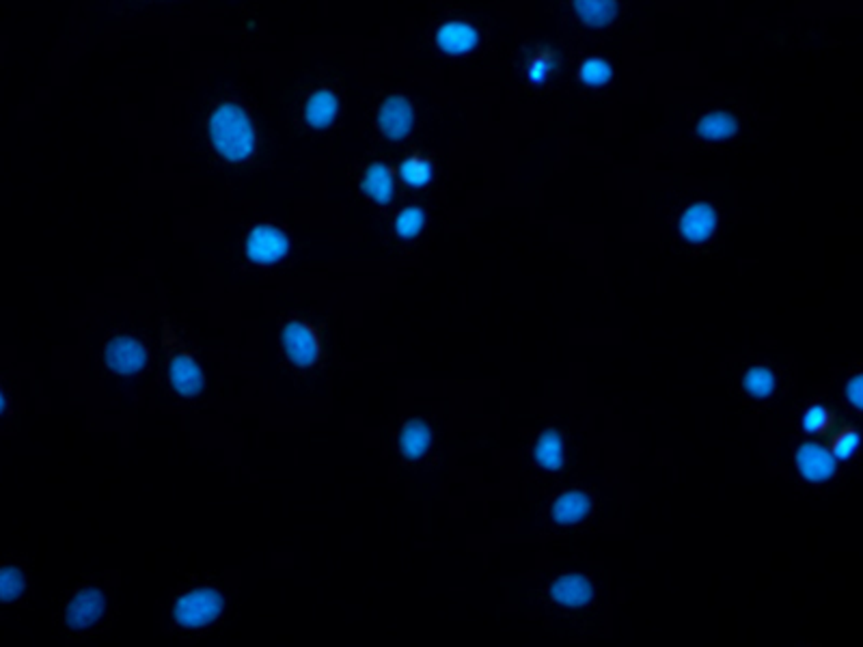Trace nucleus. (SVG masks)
Segmentation results:
<instances>
[{
  "label": "nucleus",
  "mask_w": 863,
  "mask_h": 647,
  "mask_svg": "<svg viewBox=\"0 0 863 647\" xmlns=\"http://www.w3.org/2000/svg\"><path fill=\"white\" fill-rule=\"evenodd\" d=\"M212 143L227 160L240 162L251 156L255 147V134L248 117L236 104H224L209 119Z\"/></svg>",
  "instance_id": "1"
},
{
  "label": "nucleus",
  "mask_w": 863,
  "mask_h": 647,
  "mask_svg": "<svg viewBox=\"0 0 863 647\" xmlns=\"http://www.w3.org/2000/svg\"><path fill=\"white\" fill-rule=\"evenodd\" d=\"M223 611V596L214 589H197L177 600L176 620L186 628H203Z\"/></svg>",
  "instance_id": "2"
},
{
  "label": "nucleus",
  "mask_w": 863,
  "mask_h": 647,
  "mask_svg": "<svg viewBox=\"0 0 863 647\" xmlns=\"http://www.w3.org/2000/svg\"><path fill=\"white\" fill-rule=\"evenodd\" d=\"M795 462L803 479L814 481V484L831 479L836 472V457L831 456L829 449L816 445V442H803L796 449Z\"/></svg>",
  "instance_id": "3"
},
{
  "label": "nucleus",
  "mask_w": 863,
  "mask_h": 647,
  "mask_svg": "<svg viewBox=\"0 0 863 647\" xmlns=\"http://www.w3.org/2000/svg\"><path fill=\"white\" fill-rule=\"evenodd\" d=\"M412 123H415V113H412L411 102L402 96L388 97L378 113V126H381L382 134L396 138V141L411 134Z\"/></svg>",
  "instance_id": "4"
},
{
  "label": "nucleus",
  "mask_w": 863,
  "mask_h": 647,
  "mask_svg": "<svg viewBox=\"0 0 863 647\" xmlns=\"http://www.w3.org/2000/svg\"><path fill=\"white\" fill-rule=\"evenodd\" d=\"M104 606H106V602H104L102 591L89 587V589L78 591L74 596V600L69 602L67 611H65V621L74 630L89 628V626L96 624L99 617H102Z\"/></svg>",
  "instance_id": "5"
},
{
  "label": "nucleus",
  "mask_w": 863,
  "mask_h": 647,
  "mask_svg": "<svg viewBox=\"0 0 863 647\" xmlns=\"http://www.w3.org/2000/svg\"><path fill=\"white\" fill-rule=\"evenodd\" d=\"M283 346H286L287 356L301 367L316 362L318 355H320V343H318L316 332L301 322H292L286 328V332H283Z\"/></svg>",
  "instance_id": "6"
},
{
  "label": "nucleus",
  "mask_w": 863,
  "mask_h": 647,
  "mask_svg": "<svg viewBox=\"0 0 863 647\" xmlns=\"http://www.w3.org/2000/svg\"><path fill=\"white\" fill-rule=\"evenodd\" d=\"M287 238L274 227H257L247 242L248 257L259 263H274L287 253Z\"/></svg>",
  "instance_id": "7"
},
{
  "label": "nucleus",
  "mask_w": 863,
  "mask_h": 647,
  "mask_svg": "<svg viewBox=\"0 0 863 647\" xmlns=\"http://www.w3.org/2000/svg\"><path fill=\"white\" fill-rule=\"evenodd\" d=\"M145 361H147V352H145L143 343L132 339V337H117V339L108 343L106 362L113 371L117 373L141 371Z\"/></svg>",
  "instance_id": "8"
},
{
  "label": "nucleus",
  "mask_w": 863,
  "mask_h": 647,
  "mask_svg": "<svg viewBox=\"0 0 863 647\" xmlns=\"http://www.w3.org/2000/svg\"><path fill=\"white\" fill-rule=\"evenodd\" d=\"M551 598L557 602V604L563 606H572V609H581V606L590 604L593 598V585L590 579L581 574H568L561 576L553 582L551 587Z\"/></svg>",
  "instance_id": "9"
},
{
  "label": "nucleus",
  "mask_w": 863,
  "mask_h": 647,
  "mask_svg": "<svg viewBox=\"0 0 863 647\" xmlns=\"http://www.w3.org/2000/svg\"><path fill=\"white\" fill-rule=\"evenodd\" d=\"M715 229L717 214L708 203H695L680 218V233L688 242H706Z\"/></svg>",
  "instance_id": "10"
},
{
  "label": "nucleus",
  "mask_w": 863,
  "mask_h": 647,
  "mask_svg": "<svg viewBox=\"0 0 863 647\" xmlns=\"http://www.w3.org/2000/svg\"><path fill=\"white\" fill-rule=\"evenodd\" d=\"M169 371H171L173 386H176V391L182 393V395L186 397L197 395V393L203 388V373L199 370L197 362H194L186 352H176V355H173Z\"/></svg>",
  "instance_id": "11"
},
{
  "label": "nucleus",
  "mask_w": 863,
  "mask_h": 647,
  "mask_svg": "<svg viewBox=\"0 0 863 647\" xmlns=\"http://www.w3.org/2000/svg\"><path fill=\"white\" fill-rule=\"evenodd\" d=\"M477 31L467 22L445 24L436 35L438 48L449 54H464L477 46Z\"/></svg>",
  "instance_id": "12"
},
{
  "label": "nucleus",
  "mask_w": 863,
  "mask_h": 647,
  "mask_svg": "<svg viewBox=\"0 0 863 647\" xmlns=\"http://www.w3.org/2000/svg\"><path fill=\"white\" fill-rule=\"evenodd\" d=\"M393 177H396V173H393L391 167H387V164H372L365 171V177H363V191L378 206H387L393 199V191H396Z\"/></svg>",
  "instance_id": "13"
},
{
  "label": "nucleus",
  "mask_w": 863,
  "mask_h": 647,
  "mask_svg": "<svg viewBox=\"0 0 863 647\" xmlns=\"http://www.w3.org/2000/svg\"><path fill=\"white\" fill-rule=\"evenodd\" d=\"M590 496L585 492H566L553 505V520L557 525H575V522L583 520V518L590 514Z\"/></svg>",
  "instance_id": "14"
},
{
  "label": "nucleus",
  "mask_w": 863,
  "mask_h": 647,
  "mask_svg": "<svg viewBox=\"0 0 863 647\" xmlns=\"http://www.w3.org/2000/svg\"><path fill=\"white\" fill-rule=\"evenodd\" d=\"M738 129V121L734 114L715 111L706 117H702V121L697 123V134L702 138H708V141H726V138H732Z\"/></svg>",
  "instance_id": "15"
},
{
  "label": "nucleus",
  "mask_w": 863,
  "mask_h": 647,
  "mask_svg": "<svg viewBox=\"0 0 863 647\" xmlns=\"http://www.w3.org/2000/svg\"><path fill=\"white\" fill-rule=\"evenodd\" d=\"M537 466L546 471H557L563 464V440L555 430H546L537 440L536 449H533Z\"/></svg>",
  "instance_id": "16"
},
{
  "label": "nucleus",
  "mask_w": 863,
  "mask_h": 647,
  "mask_svg": "<svg viewBox=\"0 0 863 647\" xmlns=\"http://www.w3.org/2000/svg\"><path fill=\"white\" fill-rule=\"evenodd\" d=\"M430 440H432V434L430 430H428L426 423L411 421L400 434V449L408 460H417V457H421L423 453L428 451Z\"/></svg>",
  "instance_id": "17"
},
{
  "label": "nucleus",
  "mask_w": 863,
  "mask_h": 647,
  "mask_svg": "<svg viewBox=\"0 0 863 647\" xmlns=\"http://www.w3.org/2000/svg\"><path fill=\"white\" fill-rule=\"evenodd\" d=\"M578 18L590 27H605L617 16V3L613 0H577L572 3Z\"/></svg>",
  "instance_id": "18"
},
{
  "label": "nucleus",
  "mask_w": 863,
  "mask_h": 647,
  "mask_svg": "<svg viewBox=\"0 0 863 647\" xmlns=\"http://www.w3.org/2000/svg\"><path fill=\"white\" fill-rule=\"evenodd\" d=\"M337 114V99L331 91H318L307 104V119L313 128H326Z\"/></svg>",
  "instance_id": "19"
},
{
  "label": "nucleus",
  "mask_w": 863,
  "mask_h": 647,
  "mask_svg": "<svg viewBox=\"0 0 863 647\" xmlns=\"http://www.w3.org/2000/svg\"><path fill=\"white\" fill-rule=\"evenodd\" d=\"M742 386L756 400H766L775 391V373L768 367H751L742 380Z\"/></svg>",
  "instance_id": "20"
},
{
  "label": "nucleus",
  "mask_w": 863,
  "mask_h": 647,
  "mask_svg": "<svg viewBox=\"0 0 863 647\" xmlns=\"http://www.w3.org/2000/svg\"><path fill=\"white\" fill-rule=\"evenodd\" d=\"M432 173H434L432 162L428 160V158L419 156V153H415V156H411V158H406V160H404V164L400 167L402 179L408 183V186H412V188L426 186V183L432 179Z\"/></svg>",
  "instance_id": "21"
},
{
  "label": "nucleus",
  "mask_w": 863,
  "mask_h": 647,
  "mask_svg": "<svg viewBox=\"0 0 863 647\" xmlns=\"http://www.w3.org/2000/svg\"><path fill=\"white\" fill-rule=\"evenodd\" d=\"M611 76H613L611 65L600 57L587 58V61H583L581 67H578V81L590 84V87H602V84L611 81Z\"/></svg>",
  "instance_id": "22"
},
{
  "label": "nucleus",
  "mask_w": 863,
  "mask_h": 647,
  "mask_svg": "<svg viewBox=\"0 0 863 647\" xmlns=\"http://www.w3.org/2000/svg\"><path fill=\"white\" fill-rule=\"evenodd\" d=\"M836 423V415L827 406L814 404L805 410L803 415V430L807 434H827Z\"/></svg>",
  "instance_id": "23"
},
{
  "label": "nucleus",
  "mask_w": 863,
  "mask_h": 647,
  "mask_svg": "<svg viewBox=\"0 0 863 647\" xmlns=\"http://www.w3.org/2000/svg\"><path fill=\"white\" fill-rule=\"evenodd\" d=\"M857 447H859V434H857V427L846 425L831 438L829 453L833 457H836V460H848V457H852V453L857 451Z\"/></svg>",
  "instance_id": "24"
},
{
  "label": "nucleus",
  "mask_w": 863,
  "mask_h": 647,
  "mask_svg": "<svg viewBox=\"0 0 863 647\" xmlns=\"http://www.w3.org/2000/svg\"><path fill=\"white\" fill-rule=\"evenodd\" d=\"M423 225H426V214H423L421 207H406V210H402L396 218L397 236L406 238V240L419 236Z\"/></svg>",
  "instance_id": "25"
},
{
  "label": "nucleus",
  "mask_w": 863,
  "mask_h": 647,
  "mask_svg": "<svg viewBox=\"0 0 863 647\" xmlns=\"http://www.w3.org/2000/svg\"><path fill=\"white\" fill-rule=\"evenodd\" d=\"M553 67H555V54L553 50H540L536 57L531 58V65H529V82L540 87V84L546 82V78L551 76Z\"/></svg>",
  "instance_id": "26"
},
{
  "label": "nucleus",
  "mask_w": 863,
  "mask_h": 647,
  "mask_svg": "<svg viewBox=\"0 0 863 647\" xmlns=\"http://www.w3.org/2000/svg\"><path fill=\"white\" fill-rule=\"evenodd\" d=\"M24 589V576L18 567L7 565L0 576V596L4 602H16L22 596Z\"/></svg>",
  "instance_id": "27"
},
{
  "label": "nucleus",
  "mask_w": 863,
  "mask_h": 647,
  "mask_svg": "<svg viewBox=\"0 0 863 647\" xmlns=\"http://www.w3.org/2000/svg\"><path fill=\"white\" fill-rule=\"evenodd\" d=\"M861 393H863V380L861 376H855L846 385V400L851 401L855 410H861Z\"/></svg>",
  "instance_id": "28"
}]
</instances>
